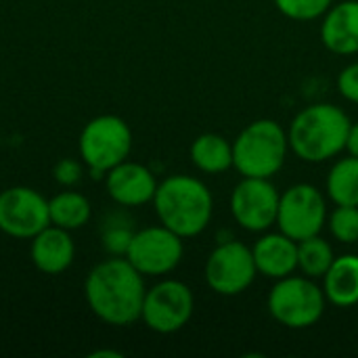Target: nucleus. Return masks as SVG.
<instances>
[{
    "label": "nucleus",
    "instance_id": "obj_1",
    "mask_svg": "<svg viewBox=\"0 0 358 358\" xmlns=\"http://www.w3.org/2000/svg\"><path fill=\"white\" fill-rule=\"evenodd\" d=\"M143 275L126 258H109L96 264L86 279L90 310L109 325H132L143 315Z\"/></svg>",
    "mask_w": 358,
    "mask_h": 358
},
{
    "label": "nucleus",
    "instance_id": "obj_2",
    "mask_svg": "<svg viewBox=\"0 0 358 358\" xmlns=\"http://www.w3.org/2000/svg\"><path fill=\"white\" fill-rule=\"evenodd\" d=\"M350 117L346 111L331 103H317L302 109L289 130V149L308 164H321L346 149Z\"/></svg>",
    "mask_w": 358,
    "mask_h": 358
},
{
    "label": "nucleus",
    "instance_id": "obj_3",
    "mask_svg": "<svg viewBox=\"0 0 358 358\" xmlns=\"http://www.w3.org/2000/svg\"><path fill=\"white\" fill-rule=\"evenodd\" d=\"M153 206L159 222L182 239L203 233L214 214L210 189L199 178L187 174H174L159 182Z\"/></svg>",
    "mask_w": 358,
    "mask_h": 358
},
{
    "label": "nucleus",
    "instance_id": "obj_4",
    "mask_svg": "<svg viewBox=\"0 0 358 358\" xmlns=\"http://www.w3.org/2000/svg\"><path fill=\"white\" fill-rule=\"evenodd\" d=\"M289 138L275 120L248 124L233 143V166L250 178H273L285 164Z\"/></svg>",
    "mask_w": 358,
    "mask_h": 358
},
{
    "label": "nucleus",
    "instance_id": "obj_5",
    "mask_svg": "<svg viewBox=\"0 0 358 358\" xmlns=\"http://www.w3.org/2000/svg\"><path fill=\"white\" fill-rule=\"evenodd\" d=\"M325 292L306 275L279 279L266 300L271 317L287 329H306L317 325L325 313Z\"/></svg>",
    "mask_w": 358,
    "mask_h": 358
},
{
    "label": "nucleus",
    "instance_id": "obj_6",
    "mask_svg": "<svg viewBox=\"0 0 358 358\" xmlns=\"http://www.w3.org/2000/svg\"><path fill=\"white\" fill-rule=\"evenodd\" d=\"M132 149V130L117 115H99L90 120L80 134V153L92 176L107 174L126 162Z\"/></svg>",
    "mask_w": 358,
    "mask_h": 358
},
{
    "label": "nucleus",
    "instance_id": "obj_7",
    "mask_svg": "<svg viewBox=\"0 0 358 358\" xmlns=\"http://www.w3.org/2000/svg\"><path fill=\"white\" fill-rule=\"evenodd\" d=\"M327 220L325 195L306 182L294 185L281 193L277 224L279 231L292 237L294 241L308 239L319 235Z\"/></svg>",
    "mask_w": 358,
    "mask_h": 358
},
{
    "label": "nucleus",
    "instance_id": "obj_8",
    "mask_svg": "<svg viewBox=\"0 0 358 358\" xmlns=\"http://www.w3.org/2000/svg\"><path fill=\"white\" fill-rule=\"evenodd\" d=\"M182 254V237L162 224L136 231L126 250V260L143 277H157L172 273L180 264Z\"/></svg>",
    "mask_w": 358,
    "mask_h": 358
},
{
    "label": "nucleus",
    "instance_id": "obj_9",
    "mask_svg": "<svg viewBox=\"0 0 358 358\" xmlns=\"http://www.w3.org/2000/svg\"><path fill=\"white\" fill-rule=\"evenodd\" d=\"M193 308L195 300L189 285L176 279H166L145 294L141 319L151 331L168 336L180 331L191 321Z\"/></svg>",
    "mask_w": 358,
    "mask_h": 358
},
{
    "label": "nucleus",
    "instance_id": "obj_10",
    "mask_svg": "<svg viewBox=\"0 0 358 358\" xmlns=\"http://www.w3.org/2000/svg\"><path fill=\"white\" fill-rule=\"evenodd\" d=\"M258 268L252 250L241 241H222L206 262V283L218 296H239L256 279Z\"/></svg>",
    "mask_w": 358,
    "mask_h": 358
},
{
    "label": "nucleus",
    "instance_id": "obj_11",
    "mask_svg": "<svg viewBox=\"0 0 358 358\" xmlns=\"http://www.w3.org/2000/svg\"><path fill=\"white\" fill-rule=\"evenodd\" d=\"M281 193L275 189L271 178H250L233 189L231 212L235 222L250 233H264L277 224Z\"/></svg>",
    "mask_w": 358,
    "mask_h": 358
},
{
    "label": "nucleus",
    "instance_id": "obj_12",
    "mask_svg": "<svg viewBox=\"0 0 358 358\" xmlns=\"http://www.w3.org/2000/svg\"><path fill=\"white\" fill-rule=\"evenodd\" d=\"M50 224L48 201L29 187H10L0 193V231L31 239Z\"/></svg>",
    "mask_w": 358,
    "mask_h": 358
},
{
    "label": "nucleus",
    "instance_id": "obj_13",
    "mask_svg": "<svg viewBox=\"0 0 358 358\" xmlns=\"http://www.w3.org/2000/svg\"><path fill=\"white\" fill-rule=\"evenodd\" d=\"M107 191L111 199L126 208H136L153 201L157 182L149 168L134 162H122L107 172Z\"/></svg>",
    "mask_w": 358,
    "mask_h": 358
},
{
    "label": "nucleus",
    "instance_id": "obj_14",
    "mask_svg": "<svg viewBox=\"0 0 358 358\" xmlns=\"http://www.w3.org/2000/svg\"><path fill=\"white\" fill-rule=\"evenodd\" d=\"M252 254L258 273L266 279L279 281L298 271V241L281 231L262 235L254 243Z\"/></svg>",
    "mask_w": 358,
    "mask_h": 358
},
{
    "label": "nucleus",
    "instance_id": "obj_15",
    "mask_svg": "<svg viewBox=\"0 0 358 358\" xmlns=\"http://www.w3.org/2000/svg\"><path fill=\"white\" fill-rule=\"evenodd\" d=\"M321 40L327 50L336 55L358 52V0L331 4L323 15Z\"/></svg>",
    "mask_w": 358,
    "mask_h": 358
},
{
    "label": "nucleus",
    "instance_id": "obj_16",
    "mask_svg": "<svg viewBox=\"0 0 358 358\" xmlns=\"http://www.w3.org/2000/svg\"><path fill=\"white\" fill-rule=\"evenodd\" d=\"M73 241L69 231L48 224L38 235L31 237V260L38 271L46 275H59L73 262Z\"/></svg>",
    "mask_w": 358,
    "mask_h": 358
},
{
    "label": "nucleus",
    "instance_id": "obj_17",
    "mask_svg": "<svg viewBox=\"0 0 358 358\" xmlns=\"http://www.w3.org/2000/svg\"><path fill=\"white\" fill-rule=\"evenodd\" d=\"M323 292L327 302L340 308L358 304V256L346 254L334 260L331 268L323 277Z\"/></svg>",
    "mask_w": 358,
    "mask_h": 358
},
{
    "label": "nucleus",
    "instance_id": "obj_18",
    "mask_svg": "<svg viewBox=\"0 0 358 358\" xmlns=\"http://www.w3.org/2000/svg\"><path fill=\"white\" fill-rule=\"evenodd\" d=\"M191 162L206 174H220L233 166V143L216 132L199 134L191 145Z\"/></svg>",
    "mask_w": 358,
    "mask_h": 358
},
{
    "label": "nucleus",
    "instance_id": "obj_19",
    "mask_svg": "<svg viewBox=\"0 0 358 358\" xmlns=\"http://www.w3.org/2000/svg\"><path fill=\"white\" fill-rule=\"evenodd\" d=\"M48 216H50V224L61 227L65 231H73L88 222L90 203L82 193L63 191L48 201Z\"/></svg>",
    "mask_w": 358,
    "mask_h": 358
},
{
    "label": "nucleus",
    "instance_id": "obj_20",
    "mask_svg": "<svg viewBox=\"0 0 358 358\" xmlns=\"http://www.w3.org/2000/svg\"><path fill=\"white\" fill-rule=\"evenodd\" d=\"M327 195L336 206H358V157L334 164L327 174Z\"/></svg>",
    "mask_w": 358,
    "mask_h": 358
},
{
    "label": "nucleus",
    "instance_id": "obj_21",
    "mask_svg": "<svg viewBox=\"0 0 358 358\" xmlns=\"http://www.w3.org/2000/svg\"><path fill=\"white\" fill-rule=\"evenodd\" d=\"M336 260L334 248L319 235L298 241V268L310 279H323Z\"/></svg>",
    "mask_w": 358,
    "mask_h": 358
},
{
    "label": "nucleus",
    "instance_id": "obj_22",
    "mask_svg": "<svg viewBox=\"0 0 358 358\" xmlns=\"http://www.w3.org/2000/svg\"><path fill=\"white\" fill-rule=\"evenodd\" d=\"M329 231L334 239L340 243H357L358 241V206H336L329 214Z\"/></svg>",
    "mask_w": 358,
    "mask_h": 358
},
{
    "label": "nucleus",
    "instance_id": "obj_23",
    "mask_svg": "<svg viewBox=\"0 0 358 358\" xmlns=\"http://www.w3.org/2000/svg\"><path fill=\"white\" fill-rule=\"evenodd\" d=\"M277 8L294 21H313L323 17L334 0H275Z\"/></svg>",
    "mask_w": 358,
    "mask_h": 358
},
{
    "label": "nucleus",
    "instance_id": "obj_24",
    "mask_svg": "<svg viewBox=\"0 0 358 358\" xmlns=\"http://www.w3.org/2000/svg\"><path fill=\"white\" fill-rule=\"evenodd\" d=\"M134 231H130V227H107L105 229V235H103V241H105V248L111 252V254H124L126 256V250L130 245V239H132Z\"/></svg>",
    "mask_w": 358,
    "mask_h": 358
},
{
    "label": "nucleus",
    "instance_id": "obj_25",
    "mask_svg": "<svg viewBox=\"0 0 358 358\" xmlns=\"http://www.w3.org/2000/svg\"><path fill=\"white\" fill-rule=\"evenodd\" d=\"M338 90L344 99L358 103V63L348 65L340 76H338Z\"/></svg>",
    "mask_w": 358,
    "mask_h": 358
},
{
    "label": "nucleus",
    "instance_id": "obj_26",
    "mask_svg": "<svg viewBox=\"0 0 358 358\" xmlns=\"http://www.w3.org/2000/svg\"><path fill=\"white\" fill-rule=\"evenodd\" d=\"M55 178L63 187H71L82 178V166L76 159H61L55 166Z\"/></svg>",
    "mask_w": 358,
    "mask_h": 358
},
{
    "label": "nucleus",
    "instance_id": "obj_27",
    "mask_svg": "<svg viewBox=\"0 0 358 358\" xmlns=\"http://www.w3.org/2000/svg\"><path fill=\"white\" fill-rule=\"evenodd\" d=\"M346 149L350 155L358 157V124L350 126V132H348V141H346Z\"/></svg>",
    "mask_w": 358,
    "mask_h": 358
}]
</instances>
